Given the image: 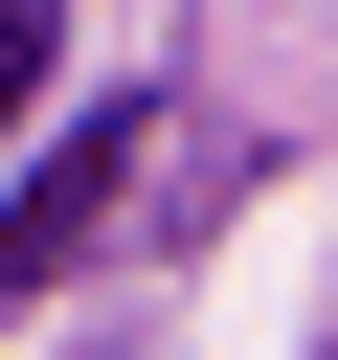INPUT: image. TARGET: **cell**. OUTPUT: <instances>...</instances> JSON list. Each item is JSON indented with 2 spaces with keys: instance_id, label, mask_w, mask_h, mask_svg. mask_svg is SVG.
I'll use <instances>...</instances> for the list:
<instances>
[{
  "instance_id": "1",
  "label": "cell",
  "mask_w": 338,
  "mask_h": 360,
  "mask_svg": "<svg viewBox=\"0 0 338 360\" xmlns=\"http://www.w3.org/2000/svg\"><path fill=\"white\" fill-rule=\"evenodd\" d=\"M135 180H158V112H135V90H113V112H68V135H45V180L0 202V292H68V270L113 248V202H135Z\"/></svg>"
},
{
  "instance_id": "2",
  "label": "cell",
  "mask_w": 338,
  "mask_h": 360,
  "mask_svg": "<svg viewBox=\"0 0 338 360\" xmlns=\"http://www.w3.org/2000/svg\"><path fill=\"white\" fill-rule=\"evenodd\" d=\"M45 45H68V0H0V135H23V90H45Z\"/></svg>"
}]
</instances>
